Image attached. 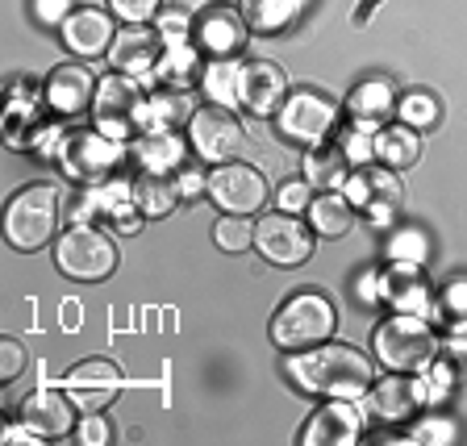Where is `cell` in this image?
<instances>
[{
	"label": "cell",
	"instance_id": "cell-11",
	"mask_svg": "<svg viewBox=\"0 0 467 446\" xmlns=\"http://www.w3.org/2000/svg\"><path fill=\"white\" fill-rule=\"evenodd\" d=\"M363 413L371 421H384V426H397L409 421L421 405H430V389L426 379H413V371H392L384 379H371V389L363 392Z\"/></svg>",
	"mask_w": 467,
	"mask_h": 446
},
{
	"label": "cell",
	"instance_id": "cell-40",
	"mask_svg": "<svg viewBox=\"0 0 467 446\" xmlns=\"http://www.w3.org/2000/svg\"><path fill=\"white\" fill-rule=\"evenodd\" d=\"M389 254H392V259H405V263H421V254H426V243H421L418 230H400L397 238H392Z\"/></svg>",
	"mask_w": 467,
	"mask_h": 446
},
{
	"label": "cell",
	"instance_id": "cell-15",
	"mask_svg": "<svg viewBox=\"0 0 467 446\" xmlns=\"http://www.w3.org/2000/svg\"><path fill=\"white\" fill-rule=\"evenodd\" d=\"M163 50H167V42L159 29H150L146 21L142 26H126V29H117L113 47H109V67L146 84V79H155Z\"/></svg>",
	"mask_w": 467,
	"mask_h": 446
},
{
	"label": "cell",
	"instance_id": "cell-28",
	"mask_svg": "<svg viewBox=\"0 0 467 446\" xmlns=\"http://www.w3.org/2000/svg\"><path fill=\"white\" fill-rule=\"evenodd\" d=\"M180 196L184 192H180L175 171H142L134 180V201H138V209H142V217H167Z\"/></svg>",
	"mask_w": 467,
	"mask_h": 446
},
{
	"label": "cell",
	"instance_id": "cell-23",
	"mask_svg": "<svg viewBox=\"0 0 467 446\" xmlns=\"http://www.w3.org/2000/svg\"><path fill=\"white\" fill-rule=\"evenodd\" d=\"M47 105L55 109L58 117H76L84 113L92 100H97V79H92V71L88 67H76V63H67V67H55L47 79Z\"/></svg>",
	"mask_w": 467,
	"mask_h": 446
},
{
	"label": "cell",
	"instance_id": "cell-32",
	"mask_svg": "<svg viewBox=\"0 0 467 446\" xmlns=\"http://www.w3.org/2000/svg\"><path fill=\"white\" fill-rule=\"evenodd\" d=\"M305 0H243V17L259 34H275V29L292 26Z\"/></svg>",
	"mask_w": 467,
	"mask_h": 446
},
{
	"label": "cell",
	"instance_id": "cell-39",
	"mask_svg": "<svg viewBox=\"0 0 467 446\" xmlns=\"http://www.w3.org/2000/svg\"><path fill=\"white\" fill-rule=\"evenodd\" d=\"M309 201H313L309 180H288V184H280V192H275V204H280L284 213H305Z\"/></svg>",
	"mask_w": 467,
	"mask_h": 446
},
{
	"label": "cell",
	"instance_id": "cell-9",
	"mask_svg": "<svg viewBox=\"0 0 467 446\" xmlns=\"http://www.w3.org/2000/svg\"><path fill=\"white\" fill-rule=\"evenodd\" d=\"M334 117H338V109L330 97H321L317 88H296L275 113V130L296 146H317L334 130Z\"/></svg>",
	"mask_w": 467,
	"mask_h": 446
},
{
	"label": "cell",
	"instance_id": "cell-14",
	"mask_svg": "<svg viewBox=\"0 0 467 446\" xmlns=\"http://www.w3.org/2000/svg\"><path fill=\"white\" fill-rule=\"evenodd\" d=\"M254 246L275 267H296L313 254V225L296 222V213H272L254 225Z\"/></svg>",
	"mask_w": 467,
	"mask_h": 446
},
{
	"label": "cell",
	"instance_id": "cell-45",
	"mask_svg": "<svg viewBox=\"0 0 467 446\" xmlns=\"http://www.w3.org/2000/svg\"><path fill=\"white\" fill-rule=\"evenodd\" d=\"M5 442H38V434H34V430L26 426V421H21V426H5Z\"/></svg>",
	"mask_w": 467,
	"mask_h": 446
},
{
	"label": "cell",
	"instance_id": "cell-6",
	"mask_svg": "<svg viewBox=\"0 0 467 446\" xmlns=\"http://www.w3.org/2000/svg\"><path fill=\"white\" fill-rule=\"evenodd\" d=\"M146 105H150V97L142 92V79L113 71V76H105L97 84L92 117H97L100 134L121 138V142H126L130 134H142L146 130Z\"/></svg>",
	"mask_w": 467,
	"mask_h": 446
},
{
	"label": "cell",
	"instance_id": "cell-10",
	"mask_svg": "<svg viewBox=\"0 0 467 446\" xmlns=\"http://www.w3.org/2000/svg\"><path fill=\"white\" fill-rule=\"evenodd\" d=\"M204 188H209V201L222 209V213H234V217H251L263 209V201H267V180H263L259 167L251 163H217L213 171H209V180H204Z\"/></svg>",
	"mask_w": 467,
	"mask_h": 446
},
{
	"label": "cell",
	"instance_id": "cell-24",
	"mask_svg": "<svg viewBox=\"0 0 467 446\" xmlns=\"http://www.w3.org/2000/svg\"><path fill=\"white\" fill-rule=\"evenodd\" d=\"M305 180L317 192H342L350 180V159L338 142H317L305 155Z\"/></svg>",
	"mask_w": 467,
	"mask_h": 446
},
{
	"label": "cell",
	"instance_id": "cell-31",
	"mask_svg": "<svg viewBox=\"0 0 467 446\" xmlns=\"http://www.w3.org/2000/svg\"><path fill=\"white\" fill-rule=\"evenodd\" d=\"M196 76H204V71H201V50H196L192 42H184V47H167V50H163L155 79H163L167 88H180V92H184L188 84H196Z\"/></svg>",
	"mask_w": 467,
	"mask_h": 446
},
{
	"label": "cell",
	"instance_id": "cell-38",
	"mask_svg": "<svg viewBox=\"0 0 467 446\" xmlns=\"http://www.w3.org/2000/svg\"><path fill=\"white\" fill-rule=\"evenodd\" d=\"M109 13L126 26H142V21L159 17V0H109Z\"/></svg>",
	"mask_w": 467,
	"mask_h": 446
},
{
	"label": "cell",
	"instance_id": "cell-25",
	"mask_svg": "<svg viewBox=\"0 0 467 446\" xmlns=\"http://www.w3.org/2000/svg\"><path fill=\"white\" fill-rule=\"evenodd\" d=\"M376 159L384 167H392V171H405V167H413L421 159V134L413 126H405V121L379 126L376 130Z\"/></svg>",
	"mask_w": 467,
	"mask_h": 446
},
{
	"label": "cell",
	"instance_id": "cell-21",
	"mask_svg": "<svg viewBox=\"0 0 467 446\" xmlns=\"http://www.w3.org/2000/svg\"><path fill=\"white\" fill-rule=\"evenodd\" d=\"M63 42H67L71 55L79 58H97L105 55L109 47H113L117 29H113V13L105 9H92V5H84V9H71V17L63 21Z\"/></svg>",
	"mask_w": 467,
	"mask_h": 446
},
{
	"label": "cell",
	"instance_id": "cell-47",
	"mask_svg": "<svg viewBox=\"0 0 467 446\" xmlns=\"http://www.w3.org/2000/svg\"><path fill=\"white\" fill-rule=\"evenodd\" d=\"M196 188H201V175H192V171L180 175V192H184V196H192Z\"/></svg>",
	"mask_w": 467,
	"mask_h": 446
},
{
	"label": "cell",
	"instance_id": "cell-35",
	"mask_svg": "<svg viewBox=\"0 0 467 446\" xmlns=\"http://www.w3.org/2000/svg\"><path fill=\"white\" fill-rule=\"evenodd\" d=\"M379 126H368V121H355V126L342 134V150H347V159H350V167H368L371 159H376V134Z\"/></svg>",
	"mask_w": 467,
	"mask_h": 446
},
{
	"label": "cell",
	"instance_id": "cell-22",
	"mask_svg": "<svg viewBox=\"0 0 467 446\" xmlns=\"http://www.w3.org/2000/svg\"><path fill=\"white\" fill-rule=\"evenodd\" d=\"M76 400L63 397V392L55 389H38L29 392L26 405H21V421H26L29 430L38 438H63L71 434V426H76Z\"/></svg>",
	"mask_w": 467,
	"mask_h": 446
},
{
	"label": "cell",
	"instance_id": "cell-27",
	"mask_svg": "<svg viewBox=\"0 0 467 446\" xmlns=\"http://www.w3.org/2000/svg\"><path fill=\"white\" fill-rule=\"evenodd\" d=\"M134 159L146 171H175L184 167V142L175 130H142V138L134 142Z\"/></svg>",
	"mask_w": 467,
	"mask_h": 446
},
{
	"label": "cell",
	"instance_id": "cell-30",
	"mask_svg": "<svg viewBox=\"0 0 467 446\" xmlns=\"http://www.w3.org/2000/svg\"><path fill=\"white\" fill-rule=\"evenodd\" d=\"M201 79H204V97L222 109L238 105V97H243V63L238 58H209Z\"/></svg>",
	"mask_w": 467,
	"mask_h": 446
},
{
	"label": "cell",
	"instance_id": "cell-26",
	"mask_svg": "<svg viewBox=\"0 0 467 446\" xmlns=\"http://www.w3.org/2000/svg\"><path fill=\"white\" fill-rule=\"evenodd\" d=\"M347 109L355 121H368V126H379L384 117L397 113V92H392L389 79H363V84L350 88Z\"/></svg>",
	"mask_w": 467,
	"mask_h": 446
},
{
	"label": "cell",
	"instance_id": "cell-41",
	"mask_svg": "<svg viewBox=\"0 0 467 446\" xmlns=\"http://www.w3.org/2000/svg\"><path fill=\"white\" fill-rule=\"evenodd\" d=\"M21 371H26V347L17 338H5V347H0V376H5V384H13Z\"/></svg>",
	"mask_w": 467,
	"mask_h": 446
},
{
	"label": "cell",
	"instance_id": "cell-13",
	"mask_svg": "<svg viewBox=\"0 0 467 446\" xmlns=\"http://www.w3.org/2000/svg\"><path fill=\"white\" fill-rule=\"evenodd\" d=\"M188 138H192V150L204 159V163H230L243 146V121L222 105H204L192 113L188 121Z\"/></svg>",
	"mask_w": 467,
	"mask_h": 446
},
{
	"label": "cell",
	"instance_id": "cell-36",
	"mask_svg": "<svg viewBox=\"0 0 467 446\" xmlns=\"http://www.w3.org/2000/svg\"><path fill=\"white\" fill-rule=\"evenodd\" d=\"M397 113H400V121H405V126L426 130V126H434V121H438V100L430 97V92H409V97L397 100Z\"/></svg>",
	"mask_w": 467,
	"mask_h": 446
},
{
	"label": "cell",
	"instance_id": "cell-34",
	"mask_svg": "<svg viewBox=\"0 0 467 446\" xmlns=\"http://www.w3.org/2000/svg\"><path fill=\"white\" fill-rule=\"evenodd\" d=\"M213 243L222 246L225 254H238V251H246V246H254V225L246 222V217L225 213L222 222L213 225Z\"/></svg>",
	"mask_w": 467,
	"mask_h": 446
},
{
	"label": "cell",
	"instance_id": "cell-12",
	"mask_svg": "<svg viewBox=\"0 0 467 446\" xmlns=\"http://www.w3.org/2000/svg\"><path fill=\"white\" fill-rule=\"evenodd\" d=\"M347 201L355 209L368 213L371 225H389L397 217L400 201H405V188H400V175L392 167H359V171H350L347 180Z\"/></svg>",
	"mask_w": 467,
	"mask_h": 446
},
{
	"label": "cell",
	"instance_id": "cell-1",
	"mask_svg": "<svg viewBox=\"0 0 467 446\" xmlns=\"http://www.w3.org/2000/svg\"><path fill=\"white\" fill-rule=\"evenodd\" d=\"M284 371L301 392L313 397H330V400H359L371 389V359L355 347H330V342H317L309 350H288Z\"/></svg>",
	"mask_w": 467,
	"mask_h": 446
},
{
	"label": "cell",
	"instance_id": "cell-19",
	"mask_svg": "<svg viewBox=\"0 0 467 446\" xmlns=\"http://www.w3.org/2000/svg\"><path fill=\"white\" fill-rule=\"evenodd\" d=\"M284 100H288V76H284L280 63H272V58H254V63H246L238 105H243L251 117H275Z\"/></svg>",
	"mask_w": 467,
	"mask_h": 446
},
{
	"label": "cell",
	"instance_id": "cell-29",
	"mask_svg": "<svg viewBox=\"0 0 467 446\" xmlns=\"http://www.w3.org/2000/svg\"><path fill=\"white\" fill-rule=\"evenodd\" d=\"M309 225L321 238H347L355 225V204L347 201V192H317L309 201Z\"/></svg>",
	"mask_w": 467,
	"mask_h": 446
},
{
	"label": "cell",
	"instance_id": "cell-37",
	"mask_svg": "<svg viewBox=\"0 0 467 446\" xmlns=\"http://www.w3.org/2000/svg\"><path fill=\"white\" fill-rule=\"evenodd\" d=\"M159 34H163L167 47H184L188 34H192V17L184 9H163L159 13Z\"/></svg>",
	"mask_w": 467,
	"mask_h": 446
},
{
	"label": "cell",
	"instance_id": "cell-33",
	"mask_svg": "<svg viewBox=\"0 0 467 446\" xmlns=\"http://www.w3.org/2000/svg\"><path fill=\"white\" fill-rule=\"evenodd\" d=\"M192 113L196 109L188 105V92L167 88V92L150 97V105H146V130H175L180 121H192Z\"/></svg>",
	"mask_w": 467,
	"mask_h": 446
},
{
	"label": "cell",
	"instance_id": "cell-42",
	"mask_svg": "<svg viewBox=\"0 0 467 446\" xmlns=\"http://www.w3.org/2000/svg\"><path fill=\"white\" fill-rule=\"evenodd\" d=\"M113 438V426H109L100 413H84V421H79V442H109Z\"/></svg>",
	"mask_w": 467,
	"mask_h": 446
},
{
	"label": "cell",
	"instance_id": "cell-8",
	"mask_svg": "<svg viewBox=\"0 0 467 446\" xmlns=\"http://www.w3.org/2000/svg\"><path fill=\"white\" fill-rule=\"evenodd\" d=\"M71 222H100L113 225L117 233H134L142 225V209L134 201V184L121 180H100V184H84L79 201L71 204Z\"/></svg>",
	"mask_w": 467,
	"mask_h": 446
},
{
	"label": "cell",
	"instance_id": "cell-44",
	"mask_svg": "<svg viewBox=\"0 0 467 446\" xmlns=\"http://www.w3.org/2000/svg\"><path fill=\"white\" fill-rule=\"evenodd\" d=\"M34 13H38V21L63 26V21L71 17V0H34Z\"/></svg>",
	"mask_w": 467,
	"mask_h": 446
},
{
	"label": "cell",
	"instance_id": "cell-46",
	"mask_svg": "<svg viewBox=\"0 0 467 446\" xmlns=\"http://www.w3.org/2000/svg\"><path fill=\"white\" fill-rule=\"evenodd\" d=\"M447 309L467 313V288H451V292H447Z\"/></svg>",
	"mask_w": 467,
	"mask_h": 446
},
{
	"label": "cell",
	"instance_id": "cell-2",
	"mask_svg": "<svg viewBox=\"0 0 467 446\" xmlns=\"http://www.w3.org/2000/svg\"><path fill=\"white\" fill-rule=\"evenodd\" d=\"M334 326H338V309H334L330 296L317 288H301L275 309L272 342L280 350H309L330 338Z\"/></svg>",
	"mask_w": 467,
	"mask_h": 446
},
{
	"label": "cell",
	"instance_id": "cell-16",
	"mask_svg": "<svg viewBox=\"0 0 467 446\" xmlns=\"http://www.w3.org/2000/svg\"><path fill=\"white\" fill-rule=\"evenodd\" d=\"M121 384H126V379H121L117 363H109V359H84L79 368L67 371V379H63V389H67V397L76 400L79 413H105V409L117 400Z\"/></svg>",
	"mask_w": 467,
	"mask_h": 446
},
{
	"label": "cell",
	"instance_id": "cell-4",
	"mask_svg": "<svg viewBox=\"0 0 467 446\" xmlns=\"http://www.w3.org/2000/svg\"><path fill=\"white\" fill-rule=\"evenodd\" d=\"M55 263H58V272L71 275V280L97 284L117 272V246L100 225L76 222V225H67V233H58Z\"/></svg>",
	"mask_w": 467,
	"mask_h": 446
},
{
	"label": "cell",
	"instance_id": "cell-7",
	"mask_svg": "<svg viewBox=\"0 0 467 446\" xmlns=\"http://www.w3.org/2000/svg\"><path fill=\"white\" fill-rule=\"evenodd\" d=\"M58 225V188L50 184H29L5 209V238L13 251H38L50 243V233Z\"/></svg>",
	"mask_w": 467,
	"mask_h": 446
},
{
	"label": "cell",
	"instance_id": "cell-20",
	"mask_svg": "<svg viewBox=\"0 0 467 446\" xmlns=\"http://www.w3.org/2000/svg\"><path fill=\"white\" fill-rule=\"evenodd\" d=\"M359 430H363V409L350 405V400H330V405H321L301 426V442L305 446H350V442H359Z\"/></svg>",
	"mask_w": 467,
	"mask_h": 446
},
{
	"label": "cell",
	"instance_id": "cell-43",
	"mask_svg": "<svg viewBox=\"0 0 467 446\" xmlns=\"http://www.w3.org/2000/svg\"><path fill=\"white\" fill-rule=\"evenodd\" d=\"M409 438H413V442H451V438H455V426H451V421H421Z\"/></svg>",
	"mask_w": 467,
	"mask_h": 446
},
{
	"label": "cell",
	"instance_id": "cell-17",
	"mask_svg": "<svg viewBox=\"0 0 467 446\" xmlns=\"http://www.w3.org/2000/svg\"><path fill=\"white\" fill-rule=\"evenodd\" d=\"M376 301L392 305L397 313H418V317H426V313L434 309V292H430L418 263L392 259V267H384V272L376 275Z\"/></svg>",
	"mask_w": 467,
	"mask_h": 446
},
{
	"label": "cell",
	"instance_id": "cell-3",
	"mask_svg": "<svg viewBox=\"0 0 467 446\" xmlns=\"http://www.w3.org/2000/svg\"><path fill=\"white\" fill-rule=\"evenodd\" d=\"M371 347H376L379 368L413 371V376H418V371H426L430 363H434L438 338L426 326V317H418V313H392L389 321H379L376 326Z\"/></svg>",
	"mask_w": 467,
	"mask_h": 446
},
{
	"label": "cell",
	"instance_id": "cell-18",
	"mask_svg": "<svg viewBox=\"0 0 467 446\" xmlns=\"http://www.w3.org/2000/svg\"><path fill=\"white\" fill-rule=\"evenodd\" d=\"M246 29L251 26H246L243 13L213 5V9H204L192 21V38H196V50H204L209 58H234L246 47Z\"/></svg>",
	"mask_w": 467,
	"mask_h": 446
},
{
	"label": "cell",
	"instance_id": "cell-5",
	"mask_svg": "<svg viewBox=\"0 0 467 446\" xmlns=\"http://www.w3.org/2000/svg\"><path fill=\"white\" fill-rule=\"evenodd\" d=\"M55 159L67 180H76V184H100V180H113V171L121 167L126 142L100 134V130H71V134H63Z\"/></svg>",
	"mask_w": 467,
	"mask_h": 446
}]
</instances>
